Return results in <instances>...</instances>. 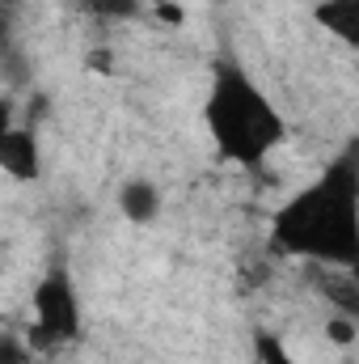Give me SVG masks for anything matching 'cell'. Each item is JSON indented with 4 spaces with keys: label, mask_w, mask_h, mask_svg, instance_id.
Listing matches in <instances>:
<instances>
[{
    "label": "cell",
    "mask_w": 359,
    "mask_h": 364,
    "mask_svg": "<svg viewBox=\"0 0 359 364\" xmlns=\"http://www.w3.org/2000/svg\"><path fill=\"white\" fill-rule=\"evenodd\" d=\"M203 127L211 149L241 170H258L287 140V123L270 102V93L233 60L211 68L203 93Z\"/></svg>",
    "instance_id": "cell-2"
},
{
    "label": "cell",
    "mask_w": 359,
    "mask_h": 364,
    "mask_svg": "<svg viewBox=\"0 0 359 364\" xmlns=\"http://www.w3.org/2000/svg\"><path fill=\"white\" fill-rule=\"evenodd\" d=\"M118 208H123L127 220L148 225V220L161 216V191H157L148 178H127L123 182V191H118Z\"/></svg>",
    "instance_id": "cell-5"
},
{
    "label": "cell",
    "mask_w": 359,
    "mask_h": 364,
    "mask_svg": "<svg viewBox=\"0 0 359 364\" xmlns=\"http://www.w3.org/2000/svg\"><path fill=\"white\" fill-rule=\"evenodd\" d=\"M254 364H300V356L275 331H254Z\"/></svg>",
    "instance_id": "cell-6"
},
{
    "label": "cell",
    "mask_w": 359,
    "mask_h": 364,
    "mask_svg": "<svg viewBox=\"0 0 359 364\" xmlns=\"http://www.w3.org/2000/svg\"><path fill=\"white\" fill-rule=\"evenodd\" d=\"M0 170L13 182H38L43 174V153H38V132L30 123H9L0 136Z\"/></svg>",
    "instance_id": "cell-4"
},
{
    "label": "cell",
    "mask_w": 359,
    "mask_h": 364,
    "mask_svg": "<svg viewBox=\"0 0 359 364\" xmlns=\"http://www.w3.org/2000/svg\"><path fill=\"white\" fill-rule=\"evenodd\" d=\"M351 275H355V279H359V259H355V263H351Z\"/></svg>",
    "instance_id": "cell-7"
},
{
    "label": "cell",
    "mask_w": 359,
    "mask_h": 364,
    "mask_svg": "<svg viewBox=\"0 0 359 364\" xmlns=\"http://www.w3.org/2000/svg\"><path fill=\"white\" fill-rule=\"evenodd\" d=\"M30 314H34V326H30V348L34 352H51V348H64L81 335V296L72 288V275L64 267H51L34 284L30 292Z\"/></svg>",
    "instance_id": "cell-3"
},
{
    "label": "cell",
    "mask_w": 359,
    "mask_h": 364,
    "mask_svg": "<svg viewBox=\"0 0 359 364\" xmlns=\"http://www.w3.org/2000/svg\"><path fill=\"white\" fill-rule=\"evenodd\" d=\"M279 255L309 267H351L359 259V153H343L304 182L270 220Z\"/></svg>",
    "instance_id": "cell-1"
}]
</instances>
